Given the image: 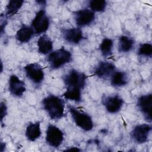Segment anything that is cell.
Segmentation results:
<instances>
[{"label": "cell", "mask_w": 152, "mask_h": 152, "mask_svg": "<svg viewBox=\"0 0 152 152\" xmlns=\"http://www.w3.org/2000/svg\"><path fill=\"white\" fill-rule=\"evenodd\" d=\"M0 114H1V122L2 124L3 119L7 115V106L4 102H1L0 104Z\"/></svg>", "instance_id": "cb8c5ba5"}, {"label": "cell", "mask_w": 152, "mask_h": 152, "mask_svg": "<svg viewBox=\"0 0 152 152\" xmlns=\"http://www.w3.org/2000/svg\"><path fill=\"white\" fill-rule=\"evenodd\" d=\"M88 7L94 12H103L107 7V2L104 0H91L88 2Z\"/></svg>", "instance_id": "7402d4cb"}, {"label": "cell", "mask_w": 152, "mask_h": 152, "mask_svg": "<svg viewBox=\"0 0 152 152\" xmlns=\"http://www.w3.org/2000/svg\"><path fill=\"white\" fill-rule=\"evenodd\" d=\"M36 2H37L39 4L45 5L46 3V1H36Z\"/></svg>", "instance_id": "83f0119b"}, {"label": "cell", "mask_w": 152, "mask_h": 152, "mask_svg": "<svg viewBox=\"0 0 152 152\" xmlns=\"http://www.w3.org/2000/svg\"><path fill=\"white\" fill-rule=\"evenodd\" d=\"M34 33V32L31 26L23 24L17 31L15 37L20 43H27L31 39Z\"/></svg>", "instance_id": "e0dca14e"}, {"label": "cell", "mask_w": 152, "mask_h": 152, "mask_svg": "<svg viewBox=\"0 0 152 152\" xmlns=\"http://www.w3.org/2000/svg\"><path fill=\"white\" fill-rule=\"evenodd\" d=\"M115 65L108 61H100L94 70V74L101 79H106L115 71Z\"/></svg>", "instance_id": "4fadbf2b"}, {"label": "cell", "mask_w": 152, "mask_h": 152, "mask_svg": "<svg viewBox=\"0 0 152 152\" xmlns=\"http://www.w3.org/2000/svg\"><path fill=\"white\" fill-rule=\"evenodd\" d=\"M102 102L107 112L116 113L122 107L124 101L118 94L104 96L102 99Z\"/></svg>", "instance_id": "9c48e42d"}, {"label": "cell", "mask_w": 152, "mask_h": 152, "mask_svg": "<svg viewBox=\"0 0 152 152\" xmlns=\"http://www.w3.org/2000/svg\"><path fill=\"white\" fill-rule=\"evenodd\" d=\"M62 79L66 87L63 96L67 100L81 102V91L86 86L87 76L83 72L72 69L64 75Z\"/></svg>", "instance_id": "6da1fadb"}, {"label": "cell", "mask_w": 152, "mask_h": 152, "mask_svg": "<svg viewBox=\"0 0 152 152\" xmlns=\"http://www.w3.org/2000/svg\"><path fill=\"white\" fill-rule=\"evenodd\" d=\"M5 149V144L4 142H1V151L3 152Z\"/></svg>", "instance_id": "4316f807"}, {"label": "cell", "mask_w": 152, "mask_h": 152, "mask_svg": "<svg viewBox=\"0 0 152 152\" xmlns=\"http://www.w3.org/2000/svg\"><path fill=\"white\" fill-rule=\"evenodd\" d=\"M128 83V75L124 71H115L111 75L110 84L113 87H123L126 85Z\"/></svg>", "instance_id": "ac0fdd59"}, {"label": "cell", "mask_w": 152, "mask_h": 152, "mask_svg": "<svg viewBox=\"0 0 152 152\" xmlns=\"http://www.w3.org/2000/svg\"><path fill=\"white\" fill-rule=\"evenodd\" d=\"M68 110L75 124L85 131L92 130L94 125L91 117L87 113L78 110L77 108L68 106Z\"/></svg>", "instance_id": "277c9868"}, {"label": "cell", "mask_w": 152, "mask_h": 152, "mask_svg": "<svg viewBox=\"0 0 152 152\" xmlns=\"http://www.w3.org/2000/svg\"><path fill=\"white\" fill-rule=\"evenodd\" d=\"M26 77L36 84L42 83L45 77V73L42 66L36 62L26 65L24 67Z\"/></svg>", "instance_id": "52a82bcc"}, {"label": "cell", "mask_w": 152, "mask_h": 152, "mask_svg": "<svg viewBox=\"0 0 152 152\" xmlns=\"http://www.w3.org/2000/svg\"><path fill=\"white\" fill-rule=\"evenodd\" d=\"M62 35L66 42L72 44H78L84 39L83 31L80 27L64 29L62 31Z\"/></svg>", "instance_id": "5bb4252c"}, {"label": "cell", "mask_w": 152, "mask_h": 152, "mask_svg": "<svg viewBox=\"0 0 152 152\" xmlns=\"http://www.w3.org/2000/svg\"><path fill=\"white\" fill-rule=\"evenodd\" d=\"M46 142L50 147L58 148L64 141V133L56 126L49 124L46 131Z\"/></svg>", "instance_id": "8992f818"}, {"label": "cell", "mask_w": 152, "mask_h": 152, "mask_svg": "<svg viewBox=\"0 0 152 152\" xmlns=\"http://www.w3.org/2000/svg\"><path fill=\"white\" fill-rule=\"evenodd\" d=\"M72 60L71 53L64 47L52 52L48 56V62L52 69H59Z\"/></svg>", "instance_id": "3957f363"}, {"label": "cell", "mask_w": 152, "mask_h": 152, "mask_svg": "<svg viewBox=\"0 0 152 152\" xmlns=\"http://www.w3.org/2000/svg\"><path fill=\"white\" fill-rule=\"evenodd\" d=\"M39 53L43 55L49 54L53 49V42L46 34H42L37 40Z\"/></svg>", "instance_id": "9a60e30c"}, {"label": "cell", "mask_w": 152, "mask_h": 152, "mask_svg": "<svg viewBox=\"0 0 152 152\" xmlns=\"http://www.w3.org/2000/svg\"><path fill=\"white\" fill-rule=\"evenodd\" d=\"M1 72H2V71H3V65H2V62H1Z\"/></svg>", "instance_id": "f1b7e54d"}, {"label": "cell", "mask_w": 152, "mask_h": 152, "mask_svg": "<svg viewBox=\"0 0 152 152\" xmlns=\"http://www.w3.org/2000/svg\"><path fill=\"white\" fill-rule=\"evenodd\" d=\"M135 42L134 39L127 36L122 35L119 37L118 51L121 53H126L134 48Z\"/></svg>", "instance_id": "d6986e66"}, {"label": "cell", "mask_w": 152, "mask_h": 152, "mask_svg": "<svg viewBox=\"0 0 152 152\" xmlns=\"http://www.w3.org/2000/svg\"><path fill=\"white\" fill-rule=\"evenodd\" d=\"M5 15H3V14H1V34L2 36V34L4 33V29L5 28V26L7 25V20H6V18L5 19Z\"/></svg>", "instance_id": "d4e9b609"}, {"label": "cell", "mask_w": 152, "mask_h": 152, "mask_svg": "<svg viewBox=\"0 0 152 152\" xmlns=\"http://www.w3.org/2000/svg\"><path fill=\"white\" fill-rule=\"evenodd\" d=\"M151 129L152 127L150 124H143L137 125L131 131V138L137 144L145 143L148 140Z\"/></svg>", "instance_id": "ba28073f"}, {"label": "cell", "mask_w": 152, "mask_h": 152, "mask_svg": "<svg viewBox=\"0 0 152 152\" xmlns=\"http://www.w3.org/2000/svg\"><path fill=\"white\" fill-rule=\"evenodd\" d=\"M40 122L37 121L30 123L26 129V137L30 141H34L41 135Z\"/></svg>", "instance_id": "2e32d148"}, {"label": "cell", "mask_w": 152, "mask_h": 152, "mask_svg": "<svg viewBox=\"0 0 152 152\" xmlns=\"http://www.w3.org/2000/svg\"><path fill=\"white\" fill-rule=\"evenodd\" d=\"M64 151H80V149H79L78 147H69L68 148L65 149Z\"/></svg>", "instance_id": "484cf974"}, {"label": "cell", "mask_w": 152, "mask_h": 152, "mask_svg": "<svg viewBox=\"0 0 152 152\" xmlns=\"http://www.w3.org/2000/svg\"><path fill=\"white\" fill-rule=\"evenodd\" d=\"M50 25V20L45 10H40L31 21V27L34 33L40 34L45 33Z\"/></svg>", "instance_id": "5b68a950"}, {"label": "cell", "mask_w": 152, "mask_h": 152, "mask_svg": "<svg viewBox=\"0 0 152 152\" xmlns=\"http://www.w3.org/2000/svg\"><path fill=\"white\" fill-rule=\"evenodd\" d=\"M8 90L12 96L20 97L26 90L25 83L16 75H11L8 81Z\"/></svg>", "instance_id": "7c38bea8"}, {"label": "cell", "mask_w": 152, "mask_h": 152, "mask_svg": "<svg viewBox=\"0 0 152 152\" xmlns=\"http://www.w3.org/2000/svg\"><path fill=\"white\" fill-rule=\"evenodd\" d=\"M113 42L111 39L104 38L99 45L102 55L104 57L110 56L112 54Z\"/></svg>", "instance_id": "44dd1931"}, {"label": "cell", "mask_w": 152, "mask_h": 152, "mask_svg": "<svg viewBox=\"0 0 152 152\" xmlns=\"http://www.w3.org/2000/svg\"><path fill=\"white\" fill-rule=\"evenodd\" d=\"M42 104L51 119H59L64 116L65 102L61 97L53 94L49 95L42 99Z\"/></svg>", "instance_id": "7a4b0ae2"}, {"label": "cell", "mask_w": 152, "mask_h": 152, "mask_svg": "<svg viewBox=\"0 0 152 152\" xmlns=\"http://www.w3.org/2000/svg\"><path fill=\"white\" fill-rule=\"evenodd\" d=\"M24 1L23 0H11L6 7L5 16L8 18L15 15L22 7Z\"/></svg>", "instance_id": "ffe728a7"}, {"label": "cell", "mask_w": 152, "mask_h": 152, "mask_svg": "<svg viewBox=\"0 0 152 152\" xmlns=\"http://www.w3.org/2000/svg\"><path fill=\"white\" fill-rule=\"evenodd\" d=\"M75 21L80 28L90 25L95 20V14L90 9L84 8L74 13Z\"/></svg>", "instance_id": "8fae6325"}, {"label": "cell", "mask_w": 152, "mask_h": 152, "mask_svg": "<svg viewBox=\"0 0 152 152\" xmlns=\"http://www.w3.org/2000/svg\"><path fill=\"white\" fill-rule=\"evenodd\" d=\"M138 55L141 56L151 58L152 55V45L150 43H144L140 45L138 50Z\"/></svg>", "instance_id": "603a6c76"}, {"label": "cell", "mask_w": 152, "mask_h": 152, "mask_svg": "<svg viewBox=\"0 0 152 152\" xmlns=\"http://www.w3.org/2000/svg\"><path fill=\"white\" fill-rule=\"evenodd\" d=\"M137 105L139 110L143 115L145 120L151 123V106L152 95L151 93L141 95L137 99Z\"/></svg>", "instance_id": "30bf717a"}]
</instances>
